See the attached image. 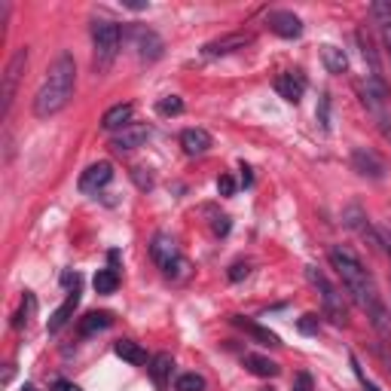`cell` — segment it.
Wrapping results in <instances>:
<instances>
[{
    "label": "cell",
    "instance_id": "1",
    "mask_svg": "<svg viewBox=\"0 0 391 391\" xmlns=\"http://www.w3.org/2000/svg\"><path fill=\"white\" fill-rule=\"evenodd\" d=\"M330 263H334V269L339 272L342 288H346V293L355 300V306L367 312L373 330L382 336V342H388V346H391V318H388L382 293H379L376 278L370 276V269L355 257V251L346 248V244L330 248Z\"/></svg>",
    "mask_w": 391,
    "mask_h": 391
},
{
    "label": "cell",
    "instance_id": "2",
    "mask_svg": "<svg viewBox=\"0 0 391 391\" xmlns=\"http://www.w3.org/2000/svg\"><path fill=\"white\" fill-rule=\"evenodd\" d=\"M74 89H76V62L71 52H58L34 95V116L37 120H49V116L62 113L71 104Z\"/></svg>",
    "mask_w": 391,
    "mask_h": 391
},
{
    "label": "cell",
    "instance_id": "3",
    "mask_svg": "<svg viewBox=\"0 0 391 391\" xmlns=\"http://www.w3.org/2000/svg\"><path fill=\"white\" fill-rule=\"evenodd\" d=\"M361 101H364L367 113L373 116L382 138L391 144V101H388L385 83L379 80V76H367V83H361Z\"/></svg>",
    "mask_w": 391,
    "mask_h": 391
},
{
    "label": "cell",
    "instance_id": "4",
    "mask_svg": "<svg viewBox=\"0 0 391 391\" xmlns=\"http://www.w3.org/2000/svg\"><path fill=\"white\" fill-rule=\"evenodd\" d=\"M92 46H95V55H92L95 74H107L116 52H120V25L107 22V18H95L92 22Z\"/></svg>",
    "mask_w": 391,
    "mask_h": 391
},
{
    "label": "cell",
    "instance_id": "5",
    "mask_svg": "<svg viewBox=\"0 0 391 391\" xmlns=\"http://www.w3.org/2000/svg\"><path fill=\"white\" fill-rule=\"evenodd\" d=\"M306 278H309V285L318 290L321 306H324V315L334 321V324H346V321H348V309H346V302H342V293L330 285L324 272L315 269V266H306Z\"/></svg>",
    "mask_w": 391,
    "mask_h": 391
},
{
    "label": "cell",
    "instance_id": "6",
    "mask_svg": "<svg viewBox=\"0 0 391 391\" xmlns=\"http://www.w3.org/2000/svg\"><path fill=\"white\" fill-rule=\"evenodd\" d=\"M150 257L156 260V266H159L165 276H183V269H187V260L181 257V248H178V242H174L169 232H156L153 242H150Z\"/></svg>",
    "mask_w": 391,
    "mask_h": 391
},
{
    "label": "cell",
    "instance_id": "7",
    "mask_svg": "<svg viewBox=\"0 0 391 391\" xmlns=\"http://www.w3.org/2000/svg\"><path fill=\"white\" fill-rule=\"evenodd\" d=\"M25 64H28V49H16L9 64L4 67V83H0V116L9 120V110H13V101H16V92H18V83H22V74H25Z\"/></svg>",
    "mask_w": 391,
    "mask_h": 391
},
{
    "label": "cell",
    "instance_id": "8",
    "mask_svg": "<svg viewBox=\"0 0 391 391\" xmlns=\"http://www.w3.org/2000/svg\"><path fill=\"white\" fill-rule=\"evenodd\" d=\"M351 169H355L361 178H370V181H382L385 178V162L379 159L373 150H367V147L351 150Z\"/></svg>",
    "mask_w": 391,
    "mask_h": 391
},
{
    "label": "cell",
    "instance_id": "9",
    "mask_svg": "<svg viewBox=\"0 0 391 391\" xmlns=\"http://www.w3.org/2000/svg\"><path fill=\"white\" fill-rule=\"evenodd\" d=\"M251 43H254V37H251V34H242V31H236V34H223V37H217V40L205 43V46H202V55H205V58L230 55V52H239V49L251 46Z\"/></svg>",
    "mask_w": 391,
    "mask_h": 391
},
{
    "label": "cell",
    "instance_id": "10",
    "mask_svg": "<svg viewBox=\"0 0 391 391\" xmlns=\"http://www.w3.org/2000/svg\"><path fill=\"white\" fill-rule=\"evenodd\" d=\"M266 25H269L272 34L285 37V40H297V37L302 34L300 16H293L290 9H276V13H269V16H266Z\"/></svg>",
    "mask_w": 391,
    "mask_h": 391
},
{
    "label": "cell",
    "instance_id": "11",
    "mask_svg": "<svg viewBox=\"0 0 391 391\" xmlns=\"http://www.w3.org/2000/svg\"><path fill=\"white\" fill-rule=\"evenodd\" d=\"M135 49H138L141 62H156V58H162V37L150 31V28H135Z\"/></svg>",
    "mask_w": 391,
    "mask_h": 391
},
{
    "label": "cell",
    "instance_id": "12",
    "mask_svg": "<svg viewBox=\"0 0 391 391\" xmlns=\"http://www.w3.org/2000/svg\"><path fill=\"white\" fill-rule=\"evenodd\" d=\"M110 181H113V165L110 162H95L80 174V193H98Z\"/></svg>",
    "mask_w": 391,
    "mask_h": 391
},
{
    "label": "cell",
    "instance_id": "13",
    "mask_svg": "<svg viewBox=\"0 0 391 391\" xmlns=\"http://www.w3.org/2000/svg\"><path fill=\"white\" fill-rule=\"evenodd\" d=\"M276 92L285 98V101L290 104H297L302 92H306V76H302L300 71H288V74H281L278 80H276Z\"/></svg>",
    "mask_w": 391,
    "mask_h": 391
},
{
    "label": "cell",
    "instance_id": "14",
    "mask_svg": "<svg viewBox=\"0 0 391 391\" xmlns=\"http://www.w3.org/2000/svg\"><path fill=\"white\" fill-rule=\"evenodd\" d=\"M232 324L242 327L244 334H251V339H254V342H260V346H269V348H278V346H281L278 334H272L269 327L257 324V321H248V318H242V315H232Z\"/></svg>",
    "mask_w": 391,
    "mask_h": 391
},
{
    "label": "cell",
    "instance_id": "15",
    "mask_svg": "<svg viewBox=\"0 0 391 391\" xmlns=\"http://www.w3.org/2000/svg\"><path fill=\"white\" fill-rule=\"evenodd\" d=\"M132 113H135L132 104H113L110 110H104V116H101V129L104 132H123V129H129V125H132Z\"/></svg>",
    "mask_w": 391,
    "mask_h": 391
},
{
    "label": "cell",
    "instance_id": "16",
    "mask_svg": "<svg viewBox=\"0 0 391 391\" xmlns=\"http://www.w3.org/2000/svg\"><path fill=\"white\" fill-rule=\"evenodd\" d=\"M147 138H150V129H147V125H141V123H132L129 129H123V132L110 141V147L123 153V150H135V147H141Z\"/></svg>",
    "mask_w": 391,
    "mask_h": 391
},
{
    "label": "cell",
    "instance_id": "17",
    "mask_svg": "<svg viewBox=\"0 0 391 391\" xmlns=\"http://www.w3.org/2000/svg\"><path fill=\"white\" fill-rule=\"evenodd\" d=\"M76 306H80V290H71V293H67V300L62 302V306H58L55 312H52V315H49V324H46V330H49V334H58V330H62L64 324H67V321H71L74 318V309Z\"/></svg>",
    "mask_w": 391,
    "mask_h": 391
},
{
    "label": "cell",
    "instance_id": "18",
    "mask_svg": "<svg viewBox=\"0 0 391 391\" xmlns=\"http://www.w3.org/2000/svg\"><path fill=\"white\" fill-rule=\"evenodd\" d=\"M181 147L187 156H202V153H208V147H211V135L205 129H183Z\"/></svg>",
    "mask_w": 391,
    "mask_h": 391
},
{
    "label": "cell",
    "instance_id": "19",
    "mask_svg": "<svg viewBox=\"0 0 391 391\" xmlns=\"http://www.w3.org/2000/svg\"><path fill=\"white\" fill-rule=\"evenodd\" d=\"M147 370H150L153 382L159 385V388H165V385H169V379H171V370H174V358L162 351V355L150 358V367H147Z\"/></svg>",
    "mask_w": 391,
    "mask_h": 391
},
{
    "label": "cell",
    "instance_id": "20",
    "mask_svg": "<svg viewBox=\"0 0 391 391\" xmlns=\"http://www.w3.org/2000/svg\"><path fill=\"white\" fill-rule=\"evenodd\" d=\"M244 367H248L254 376H260V379H276L281 373V367L276 364V361H269L263 355H248V358H244Z\"/></svg>",
    "mask_w": 391,
    "mask_h": 391
},
{
    "label": "cell",
    "instance_id": "21",
    "mask_svg": "<svg viewBox=\"0 0 391 391\" xmlns=\"http://www.w3.org/2000/svg\"><path fill=\"white\" fill-rule=\"evenodd\" d=\"M113 351H116V358H123V361H129V364H147V351L138 346V342H132V339H116L113 342Z\"/></svg>",
    "mask_w": 391,
    "mask_h": 391
},
{
    "label": "cell",
    "instance_id": "22",
    "mask_svg": "<svg viewBox=\"0 0 391 391\" xmlns=\"http://www.w3.org/2000/svg\"><path fill=\"white\" fill-rule=\"evenodd\" d=\"M321 62H324L327 74H346V67H348L346 52L336 46H321Z\"/></svg>",
    "mask_w": 391,
    "mask_h": 391
},
{
    "label": "cell",
    "instance_id": "23",
    "mask_svg": "<svg viewBox=\"0 0 391 391\" xmlns=\"http://www.w3.org/2000/svg\"><path fill=\"white\" fill-rule=\"evenodd\" d=\"M110 324H113L110 312H89V315L80 321V336H92L98 330H107Z\"/></svg>",
    "mask_w": 391,
    "mask_h": 391
},
{
    "label": "cell",
    "instance_id": "24",
    "mask_svg": "<svg viewBox=\"0 0 391 391\" xmlns=\"http://www.w3.org/2000/svg\"><path fill=\"white\" fill-rule=\"evenodd\" d=\"M92 285H95V290H98V293H113L116 288H120V272H116V266L98 269Z\"/></svg>",
    "mask_w": 391,
    "mask_h": 391
},
{
    "label": "cell",
    "instance_id": "25",
    "mask_svg": "<svg viewBox=\"0 0 391 391\" xmlns=\"http://www.w3.org/2000/svg\"><path fill=\"white\" fill-rule=\"evenodd\" d=\"M358 43H361V55H364V62L370 64V76H379L382 80V67H379V55H376V49L373 43H370V37L364 31H358Z\"/></svg>",
    "mask_w": 391,
    "mask_h": 391
},
{
    "label": "cell",
    "instance_id": "26",
    "mask_svg": "<svg viewBox=\"0 0 391 391\" xmlns=\"http://www.w3.org/2000/svg\"><path fill=\"white\" fill-rule=\"evenodd\" d=\"M174 391H205V379L199 373H183L174 382Z\"/></svg>",
    "mask_w": 391,
    "mask_h": 391
},
{
    "label": "cell",
    "instance_id": "27",
    "mask_svg": "<svg viewBox=\"0 0 391 391\" xmlns=\"http://www.w3.org/2000/svg\"><path fill=\"white\" fill-rule=\"evenodd\" d=\"M156 110H159L162 116H181L183 113V101L178 95H165L159 104H156Z\"/></svg>",
    "mask_w": 391,
    "mask_h": 391
},
{
    "label": "cell",
    "instance_id": "28",
    "mask_svg": "<svg viewBox=\"0 0 391 391\" xmlns=\"http://www.w3.org/2000/svg\"><path fill=\"white\" fill-rule=\"evenodd\" d=\"M370 13L382 28H391V0H376L373 6H370Z\"/></svg>",
    "mask_w": 391,
    "mask_h": 391
},
{
    "label": "cell",
    "instance_id": "29",
    "mask_svg": "<svg viewBox=\"0 0 391 391\" xmlns=\"http://www.w3.org/2000/svg\"><path fill=\"white\" fill-rule=\"evenodd\" d=\"M318 327H321L318 315H302V318H300V324H297V330H300L302 336H315V334H318Z\"/></svg>",
    "mask_w": 391,
    "mask_h": 391
},
{
    "label": "cell",
    "instance_id": "30",
    "mask_svg": "<svg viewBox=\"0 0 391 391\" xmlns=\"http://www.w3.org/2000/svg\"><path fill=\"white\" fill-rule=\"evenodd\" d=\"M318 123H321V129H330V95H321V101H318Z\"/></svg>",
    "mask_w": 391,
    "mask_h": 391
},
{
    "label": "cell",
    "instance_id": "31",
    "mask_svg": "<svg viewBox=\"0 0 391 391\" xmlns=\"http://www.w3.org/2000/svg\"><path fill=\"white\" fill-rule=\"evenodd\" d=\"M132 181L138 183V190H153V174L147 169H132Z\"/></svg>",
    "mask_w": 391,
    "mask_h": 391
},
{
    "label": "cell",
    "instance_id": "32",
    "mask_svg": "<svg viewBox=\"0 0 391 391\" xmlns=\"http://www.w3.org/2000/svg\"><path fill=\"white\" fill-rule=\"evenodd\" d=\"M248 272H251V263L248 260H239V263H232L230 266V281H242V278H248Z\"/></svg>",
    "mask_w": 391,
    "mask_h": 391
},
{
    "label": "cell",
    "instance_id": "33",
    "mask_svg": "<svg viewBox=\"0 0 391 391\" xmlns=\"http://www.w3.org/2000/svg\"><path fill=\"white\" fill-rule=\"evenodd\" d=\"M211 227H214V232H217V236H230L232 223H230V217H227V214H214Z\"/></svg>",
    "mask_w": 391,
    "mask_h": 391
},
{
    "label": "cell",
    "instance_id": "34",
    "mask_svg": "<svg viewBox=\"0 0 391 391\" xmlns=\"http://www.w3.org/2000/svg\"><path fill=\"white\" fill-rule=\"evenodd\" d=\"M217 193L220 196H232V193H236V181H232L230 174H220V178H217Z\"/></svg>",
    "mask_w": 391,
    "mask_h": 391
},
{
    "label": "cell",
    "instance_id": "35",
    "mask_svg": "<svg viewBox=\"0 0 391 391\" xmlns=\"http://www.w3.org/2000/svg\"><path fill=\"white\" fill-rule=\"evenodd\" d=\"M376 236H379V248H382L388 257H391V227H382V230H376Z\"/></svg>",
    "mask_w": 391,
    "mask_h": 391
},
{
    "label": "cell",
    "instance_id": "36",
    "mask_svg": "<svg viewBox=\"0 0 391 391\" xmlns=\"http://www.w3.org/2000/svg\"><path fill=\"white\" fill-rule=\"evenodd\" d=\"M351 367H355V376L361 379V385H364V391H379L373 382H370V379L364 376V370H361V364H358V358H351Z\"/></svg>",
    "mask_w": 391,
    "mask_h": 391
},
{
    "label": "cell",
    "instance_id": "37",
    "mask_svg": "<svg viewBox=\"0 0 391 391\" xmlns=\"http://www.w3.org/2000/svg\"><path fill=\"white\" fill-rule=\"evenodd\" d=\"M293 391H312V376L309 373H297V376H293Z\"/></svg>",
    "mask_w": 391,
    "mask_h": 391
},
{
    "label": "cell",
    "instance_id": "38",
    "mask_svg": "<svg viewBox=\"0 0 391 391\" xmlns=\"http://www.w3.org/2000/svg\"><path fill=\"white\" fill-rule=\"evenodd\" d=\"M49 391H83V388L76 385V382H67V379H55L52 388H49Z\"/></svg>",
    "mask_w": 391,
    "mask_h": 391
},
{
    "label": "cell",
    "instance_id": "39",
    "mask_svg": "<svg viewBox=\"0 0 391 391\" xmlns=\"http://www.w3.org/2000/svg\"><path fill=\"white\" fill-rule=\"evenodd\" d=\"M251 183H254V174L248 165H242V187H251Z\"/></svg>",
    "mask_w": 391,
    "mask_h": 391
},
{
    "label": "cell",
    "instance_id": "40",
    "mask_svg": "<svg viewBox=\"0 0 391 391\" xmlns=\"http://www.w3.org/2000/svg\"><path fill=\"white\" fill-rule=\"evenodd\" d=\"M125 6H129V9H147L144 0H125Z\"/></svg>",
    "mask_w": 391,
    "mask_h": 391
},
{
    "label": "cell",
    "instance_id": "41",
    "mask_svg": "<svg viewBox=\"0 0 391 391\" xmlns=\"http://www.w3.org/2000/svg\"><path fill=\"white\" fill-rule=\"evenodd\" d=\"M382 40H385V49H388V55H391V28H382Z\"/></svg>",
    "mask_w": 391,
    "mask_h": 391
},
{
    "label": "cell",
    "instance_id": "42",
    "mask_svg": "<svg viewBox=\"0 0 391 391\" xmlns=\"http://www.w3.org/2000/svg\"><path fill=\"white\" fill-rule=\"evenodd\" d=\"M379 358H382V364H385V370H388V373H391V358L385 355V351H382V348H379Z\"/></svg>",
    "mask_w": 391,
    "mask_h": 391
},
{
    "label": "cell",
    "instance_id": "43",
    "mask_svg": "<svg viewBox=\"0 0 391 391\" xmlns=\"http://www.w3.org/2000/svg\"><path fill=\"white\" fill-rule=\"evenodd\" d=\"M22 391H37V388H34V385H25V388H22Z\"/></svg>",
    "mask_w": 391,
    "mask_h": 391
}]
</instances>
